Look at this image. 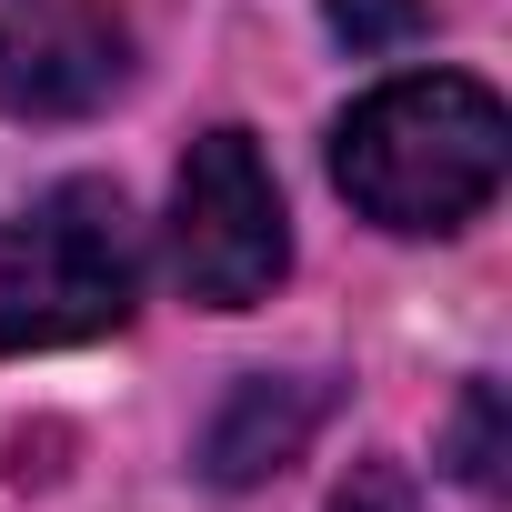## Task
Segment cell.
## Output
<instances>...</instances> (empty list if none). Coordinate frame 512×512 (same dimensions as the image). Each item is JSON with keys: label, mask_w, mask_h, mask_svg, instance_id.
I'll return each instance as SVG.
<instances>
[{"label": "cell", "mask_w": 512, "mask_h": 512, "mask_svg": "<svg viewBox=\"0 0 512 512\" xmlns=\"http://www.w3.org/2000/svg\"><path fill=\"white\" fill-rule=\"evenodd\" d=\"M512 171V121L462 71H412L332 121V181L382 231H462Z\"/></svg>", "instance_id": "cell-1"}, {"label": "cell", "mask_w": 512, "mask_h": 512, "mask_svg": "<svg viewBox=\"0 0 512 512\" xmlns=\"http://www.w3.org/2000/svg\"><path fill=\"white\" fill-rule=\"evenodd\" d=\"M141 302V221L111 181H61L0 221V352H61L121 332Z\"/></svg>", "instance_id": "cell-2"}, {"label": "cell", "mask_w": 512, "mask_h": 512, "mask_svg": "<svg viewBox=\"0 0 512 512\" xmlns=\"http://www.w3.org/2000/svg\"><path fill=\"white\" fill-rule=\"evenodd\" d=\"M171 272L201 312H251L292 272V211L251 131H201L171 191Z\"/></svg>", "instance_id": "cell-3"}, {"label": "cell", "mask_w": 512, "mask_h": 512, "mask_svg": "<svg viewBox=\"0 0 512 512\" xmlns=\"http://www.w3.org/2000/svg\"><path fill=\"white\" fill-rule=\"evenodd\" d=\"M131 81V21L111 0H0V101L21 121H91Z\"/></svg>", "instance_id": "cell-4"}, {"label": "cell", "mask_w": 512, "mask_h": 512, "mask_svg": "<svg viewBox=\"0 0 512 512\" xmlns=\"http://www.w3.org/2000/svg\"><path fill=\"white\" fill-rule=\"evenodd\" d=\"M322 422H332V382H322V372H251V382H231V402L211 412L201 472H211L221 492H251V482L292 472Z\"/></svg>", "instance_id": "cell-5"}, {"label": "cell", "mask_w": 512, "mask_h": 512, "mask_svg": "<svg viewBox=\"0 0 512 512\" xmlns=\"http://www.w3.org/2000/svg\"><path fill=\"white\" fill-rule=\"evenodd\" d=\"M442 462H452V482L462 492H502V382H472L462 402H452V442H442Z\"/></svg>", "instance_id": "cell-6"}, {"label": "cell", "mask_w": 512, "mask_h": 512, "mask_svg": "<svg viewBox=\"0 0 512 512\" xmlns=\"http://www.w3.org/2000/svg\"><path fill=\"white\" fill-rule=\"evenodd\" d=\"M332 31L352 51H402L432 31V0H332Z\"/></svg>", "instance_id": "cell-7"}, {"label": "cell", "mask_w": 512, "mask_h": 512, "mask_svg": "<svg viewBox=\"0 0 512 512\" xmlns=\"http://www.w3.org/2000/svg\"><path fill=\"white\" fill-rule=\"evenodd\" d=\"M332 512H422V492H412L402 462H352V482L332 492Z\"/></svg>", "instance_id": "cell-8"}]
</instances>
